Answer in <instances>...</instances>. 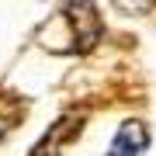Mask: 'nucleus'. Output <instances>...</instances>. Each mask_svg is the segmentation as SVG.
Here are the masks:
<instances>
[{
	"label": "nucleus",
	"mask_w": 156,
	"mask_h": 156,
	"mask_svg": "<svg viewBox=\"0 0 156 156\" xmlns=\"http://www.w3.org/2000/svg\"><path fill=\"white\" fill-rule=\"evenodd\" d=\"M62 17H66V28L73 35L69 38L73 52H87V49L97 45V38H101V14H97V7L90 0H69Z\"/></svg>",
	"instance_id": "nucleus-1"
},
{
	"label": "nucleus",
	"mask_w": 156,
	"mask_h": 156,
	"mask_svg": "<svg viewBox=\"0 0 156 156\" xmlns=\"http://www.w3.org/2000/svg\"><path fill=\"white\" fill-rule=\"evenodd\" d=\"M146 146H149V125L139 122V118H128V122L118 128L108 156H139Z\"/></svg>",
	"instance_id": "nucleus-2"
},
{
	"label": "nucleus",
	"mask_w": 156,
	"mask_h": 156,
	"mask_svg": "<svg viewBox=\"0 0 156 156\" xmlns=\"http://www.w3.org/2000/svg\"><path fill=\"white\" fill-rule=\"evenodd\" d=\"M80 128H83V118H80V115H66V118H59V122L42 135V142L31 149V156H59V146H66L73 135L80 132Z\"/></svg>",
	"instance_id": "nucleus-3"
},
{
	"label": "nucleus",
	"mask_w": 156,
	"mask_h": 156,
	"mask_svg": "<svg viewBox=\"0 0 156 156\" xmlns=\"http://www.w3.org/2000/svg\"><path fill=\"white\" fill-rule=\"evenodd\" d=\"M0 104H4V94H0ZM21 115H24V101H21V97H14L11 104H7V111H0V135L11 132V128L21 122Z\"/></svg>",
	"instance_id": "nucleus-4"
}]
</instances>
